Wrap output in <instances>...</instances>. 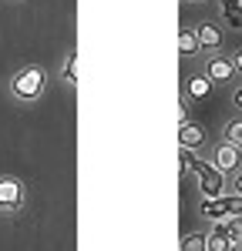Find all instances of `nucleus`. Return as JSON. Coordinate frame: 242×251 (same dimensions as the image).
Segmentation results:
<instances>
[{
  "instance_id": "6ab92c4d",
  "label": "nucleus",
  "mask_w": 242,
  "mask_h": 251,
  "mask_svg": "<svg viewBox=\"0 0 242 251\" xmlns=\"http://www.w3.org/2000/svg\"><path fill=\"white\" fill-rule=\"evenodd\" d=\"M225 10H236L242 17V0H225Z\"/></svg>"
},
{
  "instance_id": "4be33fe9",
  "label": "nucleus",
  "mask_w": 242,
  "mask_h": 251,
  "mask_svg": "<svg viewBox=\"0 0 242 251\" xmlns=\"http://www.w3.org/2000/svg\"><path fill=\"white\" fill-rule=\"evenodd\" d=\"M185 3H205V0H185Z\"/></svg>"
},
{
  "instance_id": "2eb2a0df",
  "label": "nucleus",
  "mask_w": 242,
  "mask_h": 251,
  "mask_svg": "<svg viewBox=\"0 0 242 251\" xmlns=\"http://www.w3.org/2000/svg\"><path fill=\"white\" fill-rule=\"evenodd\" d=\"M199 154H195V151H185V148H182V174H195L199 171Z\"/></svg>"
},
{
  "instance_id": "9b49d317",
  "label": "nucleus",
  "mask_w": 242,
  "mask_h": 251,
  "mask_svg": "<svg viewBox=\"0 0 242 251\" xmlns=\"http://www.w3.org/2000/svg\"><path fill=\"white\" fill-rule=\"evenodd\" d=\"M205 245H209V251H229L232 248V238H229L225 221H212V228L205 231Z\"/></svg>"
},
{
  "instance_id": "9d476101",
  "label": "nucleus",
  "mask_w": 242,
  "mask_h": 251,
  "mask_svg": "<svg viewBox=\"0 0 242 251\" xmlns=\"http://www.w3.org/2000/svg\"><path fill=\"white\" fill-rule=\"evenodd\" d=\"M54 77L64 84V87H78V50H67L64 57H60V64H58V74Z\"/></svg>"
},
{
  "instance_id": "6e6552de",
  "label": "nucleus",
  "mask_w": 242,
  "mask_h": 251,
  "mask_svg": "<svg viewBox=\"0 0 242 251\" xmlns=\"http://www.w3.org/2000/svg\"><path fill=\"white\" fill-rule=\"evenodd\" d=\"M212 80L205 77V74H192V77H185L182 84V100L185 104H202V100H209L212 97Z\"/></svg>"
},
{
  "instance_id": "f3484780",
  "label": "nucleus",
  "mask_w": 242,
  "mask_h": 251,
  "mask_svg": "<svg viewBox=\"0 0 242 251\" xmlns=\"http://www.w3.org/2000/svg\"><path fill=\"white\" fill-rule=\"evenodd\" d=\"M229 194L242 198V171H236V174H232V181H229Z\"/></svg>"
},
{
  "instance_id": "20e7f679",
  "label": "nucleus",
  "mask_w": 242,
  "mask_h": 251,
  "mask_svg": "<svg viewBox=\"0 0 242 251\" xmlns=\"http://www.w3.org/2000/svg\"><path fill=\"white\" fill-rule=\"evenodd\" d=\"M199 214L205 218V221H229V218L242 214V198H236V194H222V198H202Z\"/></svg>"
},
{
  "instance_id": "4468645a",
  "label": "nucleus",
  "mask_w": 242,
  "mask_h": 251,
  "mask_svg": "<svg viewBox=\"0 0 242 251\" xmlns=\"http://www.w3.org/2000/svg\"><path fill=\"white\" fill-rule=\"evenodd\" d=\"M222 141L236 144V148L242 151V117H232V121H225V127H222Z\"/></svg>"
},
{
  "instance_id": "f03ea898",
  "label": "nucleus",
  "mask_w": 242,
  "mask_h": 251,
  "mask_svg": "<svg viewBox=\"0 0 242 251\" xmlns=\"http://www.w3.org/2000/svg\"><path fill=\"white\" fill-rule=\"evenodd\" d=\"M27 201H30L27 181L17 174H0V218H20L27 211Z\"/></svg>"
},
{
  "instance_id": "39448f33",
  "label": "nucleus",
  "mask_w": 242,
  "mask_h": 251,
  "mask_svg": "<svg viewBox=\"0 0 242 251\" xmlns=\"http://www.w3.org/2000/svg\"><path fill=\"white\" fill-rule=\"evenodd\" d=\"M209 164L215 168V171H222L225 177H232L236 171H242V151L236 148V144H229V141H215L212 144V151H209Z\"/></svg>"
},
{
  "instance_id": "423d86ee",
  "label": "nucleus",
  "mask_w": 242,
  "mask_h": 251,
  "mask_svg": "<svg viewBox=\"0 0 242 251\" xmlns=\"http://www.w3.org/2000/svg\"><path fill=\"white\" fill-rule=\"evenodd\" d=\"M195 177H199V194H202V198H222V194H229L225 174L215 171V168H212L209 161H202V164H199Z\"/></svg>"
},
{
  "instance_id": "7ed1b4c3",
  "label": "nucleus",
  "mask_w": 242,
  "mask_h": 251,
  "mask_svg": "<svg viewBox=\"0 0 242 251\" xmlns=\"http://www.w3.org/2000/svg\"><path fill=\"white\" fill-rule=\"evenodd\" d=\"M202 74L212 80V84H219V87H236V80H239V71L232 64V54H209L205 64H202Z\"/></svg>"
},
{
  "instance_id": "412c9836",
  "label": "nucleus",
  "mask_w": 242,
  "mask_h": 251,
  "mask_svg": "<svg viewBox=\"0 0 242 251\" xmlns=\"http://www.w3.org/2000/svg\"><path fill=\"white\" fill-rule=\"evenodd\" d=\"M229 251H242V241H236V245H232V248H229Z\"/></svg>"
},
{
  "instance_id": "dca6fc26",
  "label": "nucleus",
  "mask_w": 242,
  "mask_h": 251,
  "mask_svg": "<svg viewBox=\"0 0 242 251\" xmlns=\"http://www.w3.org/2000/svg\"><path fill=\"white\" fill-rule=\"evenodd\" d=\"M225 228H229V238H232V245H236V241H242V214L229 218V221H225Z\"/></svg>"
},
{
  "instance_id": "a211bd4d",
  "label": "nucleus",
  "mask_w": 242,
  "mask_h": 251,
  "mask_svg": "<svg viewBox=\"0 0 242 251\" xmlns=\"http://www.w3.org/2000/svg\"><path fill=\"white\" fill-rule=\"evenodd\" d=\"M232 107H239V111H242V84L232 87Z\"/></svg>"
},
{
  "instance_id": "f8f14e48",
  "label": "nucleus",
  "mask_w": 242,
  "mask_h": 251,
  "mask_svg": "<svg viewBox=\"0 0 242 251\" xmlns=\"http://www.w3.org/2000/svg\"><path fill=\"white\" fill-rule=\"evenodd\" d=\"M179 54H182V57H199V37H195V27H182V30H179Z\"/></svg>"
},
{
  "instance_id": "f257e3e1",
  "label": "nucleus",
  "mask_w": 242,
  "mask_h": 251,
  "mask_svg": "<svg viewBox=\"0 0 242 251\" xmlns=\"http://www.w3.org/2000/svg\"><path fill=\"white\" fill-rule=\"evenodd\" d=\"M47 84H51V77H47V71H44L40 64H20L17 71L7 74L3 91H7V97H10L14 104H20V107H34V104L44 100Z\"/></svg>"
},
{
  "instance_id": "1a4fd4ad",
  "label": "nucleus",
  "mask_w": 242,
  "mask_h": 251,
  "mask_svg": "<svg viewBox=\"0 0 242 251\" xmlns=\"http://www.w3.org/2000/svg\"><path fill=\"white\" fill-rule=\"evenodd\" d=\"M205 127L202 124H195V121H185V124H179V148H185V151H195L199 154L202 148H205Z\"/></svg>"
},
{
  "instance_id": "aec40b11",
  "label": "nucleus",
  "mask_w": 242,
  "mask_h": 251,
  "mask_svg": "<svg viewBox=\"0 0 242 251\" xmlns=\"http://www.w3.org/2000/svg\"><path fill=\"white\" fill-rule=\"evenodd\" d=\"M232 64H236V71H239V77H242V47L232 54Z\"/></svg>"
},
{
  "instance_id": "0eeeda50",
  "label": "nucleus",
  "mask_w": 242,
  "mask_h": 251,
  "mask_svg": "<svg viewBox=\"0 0 242 251\" xmlns=\"http://www.w3.org/2000/svg\"><path fill=\"white\" fill-rule=\"evenodd\" d=\"M195 37H199V54H219L222 50V40H225V34H222V24L219 20H202L199 27H195Z\"/></svg>"
},
{
  "instance_id": "ddd939ff",
  "label": "nucleus",
  "mask_w": 242,
  "mask_h": 251,
  "mask_svg": "<svg viewBox=\"0 0 242 251\" xmlns=\"http://www.w3.org/2000/svg\"><path fill=\"white\" fill-rule=\"evenodd\" d=\"M179 251H209V245H205V234L202 231H185L179 241Z\"/></svg>"
}]
</instances>
